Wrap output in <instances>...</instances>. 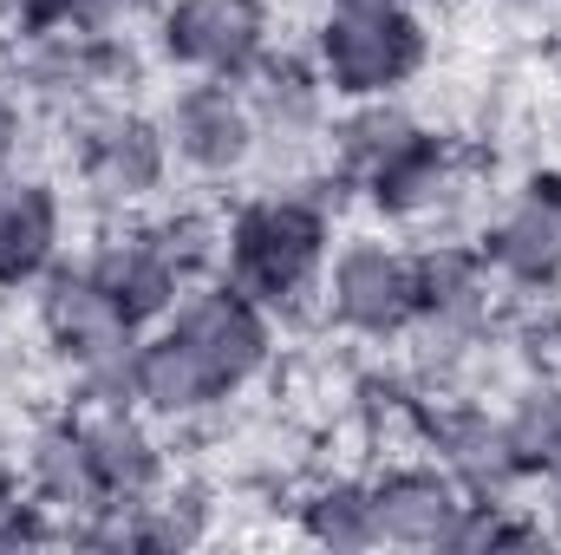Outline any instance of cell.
<instances>
[{
    "instance_id": "6da1fadb",
    "label": "cell",
    "mask_w": 561,
    "mask_h": 555,
    "mask_svg": "<svg viewBox=\"0 0 561 555\" xmlns=\"http://www.w3.org/2000/svg\"><path fill=\"white\" fill-rule=\"evenodd\" d=\"M333 256V209L327 196L280 183L249 196L229 223H222V269L242 294H255L268 314H300L307 294H320Z\"/></svg>"
},
{
    "instance_id": "7a4b0ae2",
    "label": "cell",
    "mask_w": 561,
    "mask_h": 555,
    "mask_svg": "<svg viewBox=\"0 0 561 555\" xmlns=\"http://www.w3.org/2000/svg\"><path fill=\"white\" fill-rule=\"evenodd\" d=\"M431 59V33L412 7H327L313 66L333 99H399Z\"/></svg>"
},
{
    "instance_id": "3957f363",
    "label": "cell",
    "mask_w": 561,
    "mask_h": 555,
    "mask_svg": "<svg viewBox=\"0 0 561 555\" xmlns=\"http://www.w3.org/2000/svg\"><path fill=\"white\" fill-rule=\"evenodd\" d=\"M138 53L125 46V33H72V26H46V33H20L13 39V86L20 99H33L53 118H79L112 105L118 86H131Z\"/></svg>"
},
{
    "instance_id": "277c9868",
    "label": "cell",
    "mask_w": 561,
    "mask_h": 555,
    "mask_svg": "<svg viewBox=\"0 0 561 555\" xmlns=\"http://www.w3.org/2000/svg\"><path fill=\"white\" fill-rule=\"evenodd\" d=\"M327 320L353 340H399L419 327V256L386 236H353L320 275Z\"/></svg>"
},
{
    "instance_id": "5b68a950",
    "label": "cell",
    "mask_w": 561,
    "mask_h": 555,
    "mask_svg": "<svg viewBox=\"0 0 561 555\" xmlns=\"http://www.w3.org/2000/svg\"><path fill=\"white\" fill-rule=\"evenodd\" d=\"M157 327H170V333L229 386V399H236L242 386H255V380L268 373V360H275V314H268L255 294H242L229 275L190 281V287L176 294V307H170Z\"/></svg>"
},
{
    "instance_id": "8992f818",
    "label": "cell",
    "mask_w": 561,
    "mask_h": 555,
    "mask_svg": "<svg viewBox=\"0 0 561 555\" xmlns=\"http://www.w3.org/2000/svg\"><path fill=\"white\" fill-rule=\"evenodd\" d=\"M170 138L150 112H125V105H99L72 118V170L79 190L99 209H144L150 196H163L170 183Z\"/></svg>"
},
{
    "instance_id": "52a82bcc",
    "label": "cell",
    "mask_w": 561,
    "mask_h": 555,
    "mask_svg": "<svg viewBox=\"0 0 561 555\" xmlns=\"http://www.w3.org/2000/svg\"><path fill=\"white\" fill-rule=\"evenodd\" d=\"M157 46L190 79H249L268 53V0H163Z\"/></svg>"
},
{
    "instance_id": "ba28073f",
    "label": "cell",
    "mask_w": 561,
    "mask_h": 555,
    "mask_svg": "<svg viewBox=\"0 0 561 555\" xmlns=\"http://www.w3.org/2000/svg\"><path fill=\"white\" fill-rule=\"evenodd\" d=\"M170 157L190 163L196 177H236L262 157V125L249 112V92L236 79H190L163 99L157 112Z\"/></svg>"
},
{
    "instance_id": "9c48e42d",
    "label": "cell",
    "mask_w": 561,
    "mask_h": 555,
    "mask_svg": "<svg viewBox=\"0 0 561 555\" xmlns=\"http://www.w3.org/2000/svg\"><path fill=\"white\" fill-rule=\"evenodd\" d=\"M496 269L477 242H431L419 249V327L444 360H463L496 327Z\"/></svg>"
},
{
    "instance_id": "30bf717a",
    "label": "cell",
    "mask_w": 561,
    "mask_h": 555,
    "mask_svg": "<svg viewBox=\"0 0 561 555\" xmlns=\"http://www.w3.org/2000/svg\"><path fill=\"white\" fill-rule=\"evenodd\" d=\"M483 262L503 287L542 294L561 281V177H529L483 229Z\"/></svg>"
},
{
    "instance_id": "8fae6325",
    "label": "cell",
    "mask_w": 561,
    "mask_h": 555,
    "mask_svg": "<svg viewBox=\"0 0 561 555\" xmlns=\"http://www.w3.org/2000/svg\"><path fill=\"white\" fill-rule=\"evenodd\" d=\"M463 510H470V490L444 464H399L373 477V523H379V543L392 550H450Z\"/></svg>"
},
{
    "instance_id": "7c38bea8",
    "label": "cell",
    "mask_w": 561,
    "mask_h": 555,
    "mask_svg": "<svg viewBox=\"0 0 561 555\" xmlns=\"http://www.w3.org/2000/svg\"><path fill=\"white\" fill-rule=\"evenodd\" d=\"M249 92V112L262 125V150H280V157H307L313 144L327 138V79L313 59H287V53H262V66L242 79Z\"/></svg>"
},
{
    "instance_id": "4fadbf2b",
    "label": "cell",
    "mask_w": 561,
    "mask_h": 555,
    "mask_svg": "<svg viewBox=\"0 0 561 555\" xmlns=\"http://www.w3.org/2000/svg\"><path fill=\"white\" fill-rule=\"evenodd\" d=\"M66 209L46 177L0 170V287H39L46 269H59Z\"/></svg>"
},
{
    "instance_id": "5bb4252c",
    "label": "cell",
    "mask_w": 561,
    "mask_h": 555,
    "mask_svg": "<svg viewBox=\"0 0 561 555\" xmlns=\"http://www.w3.org/2000/svg\"><path fill=\"white\" fill-rule=\"evenodd\" d=\"M26 497L39 510H53L59 523H79L105 503L99 471H92V438L85 418H46L26 438Z\"/></svg>"
},
{
    "instance_id": "9a60e30c",
    "label": "cell",
    "mask_w": 561,
    "mask_h": 555,
    "mask_svg": "<svg viewBox=\"0 0 561 555\" xmlns=\"http://www.w3.org/2000/svg\"><path fill=\"white\" fill-rule=\"evenodd\" d=\"M424 438L437 444V464L470 497L503 503L523 484V471L510 457V438H503V418H490L483 406H437V412H424Z\"/></svg>"
},
{
    "instance_id": "2e32d148",
    "label": "cell",
    "mask_w": 561,
    "mask_h": 555,
    "mask_svg": "<svg viewBox=\"0 0 561 555\" xmlns=\"http://www.w3.org/2000/svg\"><path fill=\"white\" fill-rule=\"evenodd\" d=\"M85 269L99 275V287H105L138 327H157V320L176 307V294L190 287V281L170 269V256L157 249L150 229H112V236H99V249L85 256Z\"/></svg>"
},
{
    "instance_id": "e0dca14e",
    "label": "cell",
    "mask_w": 561,
    "mask_h": 555,
    "mask_svg": "<svg viewBox=\"0 0 561 555\" xmlns=\"http://www.w3.org/2000/svg\"><path fill=\"white\" fill-rule=\"evenodd\" d=\"M222 399H229V386L170 327L138 340V412L163 418V424H190V418H209Z\"/></svg>"
},
{
    "instance_id": "ac0fdd59",
    "label": "cell",
    "mask_w": 561,
    "mask_h": 555,
    "mask_svg": "<svg viewBox=\"0 0 561 555\" xmlns=\"http://www.w3.org/2000/svg\"><path fill=\"white\" fill-rule=\"evenodd\" d=\"M85 438H92V471H99L105 503H144L170 477L163 444L138 418V406H92L85 412Z\"/></svg>"
},
{
    "instance_id": "d6986e66",
    "label": "cell",
    "mask_w": 561,
    "mask_h": 555,
    "mask_svg": "<svg viewBox=\"0 0 561 555\" xmlns=\"http://www.w3.org/2000/svg\"><path fill=\"white\" fill-rule=\"evenodd\" d=\"M424 138V125L399 105V99H353L346 118L327 132V157H333V183L366 190L386 163H399L412 144Z\"/></svg>"
},
{
    "instance_id": "ffe728a7",
    "label": "cell",
    "mask_w": 561,
    "mask_h": 555,
    "mask_svg": "<svg viewBox=\"0 0 561 555\" xmlns=\"http://www.w3.org/2000/svg\"><path fill=\"white\" fill-rule=\"evenodd\" d=\"M457 190H463V157L437 138V132H424L399 163H386V170L366 183V203L386 209L392 223H424V216H437L444 203H457Z\"/></svg>"
},
{
    "instance_id": "44dd1931",
    "label": "cell",
    "mask_w": 561,
    "mask_h": 555,
    "mask_svg": "<svg viewBox=\"0 0 561 555\" xmlns=\"http://www.w3.org/2000/svg\"><path fill=\"white\" fill-rule=\"evenodd\" d=\"M300 536L313 550H373L379 543V523H373V484L359 477H333V484H313L300 497Z\"/></svg>"
},
{
    "instance_id": "7402d4cb",
    "label": "cell",
    "mask_w": 561,
    "mask_h": 555,
    "mask_svg": "<svg viewBox=\"0 0 561 555\" xmlns=\"http://www.w3.org/2000/svg\"><path fill=\"white\" fill-rule=\"evenodd\" d=\"M503 438L523 477H561V386L536 380L516 393V406L503 412Z\"/></svg>"
},
{
    "instance_id": "603a6c76",
    "label": "cell",
    "mask_w": 561,
    "mask_h": 555,
    "mask_svg": "<svg viewBox=\"0 0 561 555\" xmlns=\"http://www.w3.org/2000/svg\"><path fill=\"white\" fill-rule=\"evenodd\" d=\"M131 517H138V550H190V543L209 536L216 503H209V490L196 477H183V484L163 477L144 503H131Z\"/></svg>"
},
{
    "instance_id": "cb8c5ba5",
    "label": "cell",
    "mask_w": 561,
    "mask_h": 555,
    "mask_svg": "<svg viewBox=\"0 0 561 555\" xmlns=\"http://www.w3.org/2000/svg\"><path fill=\"white\" fill-rule=\"evenodd\" d=\"M144 229L157 236V249L170 256V269L183 281H203L222 269V223L209 209H170V216H157Z\"/></svg>"
},
{
    "instance_id": "d4e9b609",
    "label": "cell",
    "mask_w": 561,
    "mask_h": 555,
    "mask_svg": "<svg viewBox=\"0 0 561 555\" xmlns=\"http://www.w3.org/2000/svg\"><path fill=\"white\" fill-rule=\"evenodd\" d=\"M150 0H33V13L20 20V33H46V26H72V33H125Z\"/></svg>"
},
{
    "instance_id": "484cf974",
    "label": "cell",
    "mask_w": 561,
    "mask_h": 555,
    "mask_svg": "<svg viewBox=\"0 0 561 555\" xmlns=\"http://www.w3.org/2000/svg\"><path fill=\"white\" fill-rule=\"evenodd\" d=\"M46 536H59L53 510H39V503L20 490V477L0 464V550H20V543H46Z\"/></svg>"
},
{
    "instance_id": "4316f807",
    "label": "cell",
    "mask_w": 561,
    "mask_h": 555,
    "mask_svg": "<svg viewBox=\"0 0 561 555\" xmlns=\"http://www.w3.org/2000/svg\"><path fill=\"white\" fill-rule=\"evenodd\" d=\"M20 138H26V105L13 99V79H0V170L20 157Z\"/></svg>"
},
{
    "instance_id": "83f0119b",
    "label": "cell",
    "mask_w": 561,
    "mask_h": 555,
    "mask_svg": "<svg viewBox=\"0 0 561 555\" xmlns=\"http://www.w3.org/2000/svg\"><path fill=\"white\" fill-rule=\"evenodd\" d=\"M33 13V0H0V26H20Z\"/></svg>"
},
{
    "instance_id": "f1b7e54d",
    "label": "cell",
    "mask_w": 561,
    "mask_h": 555,
    "mask_svg": "<svg viewBox=\"0 0 561 555\" xmlns=\"http://www.w3.org/2000/svg\"><path fill=\"white\" fill-rule=\"evenodd\" d=\"M327 7H419V0H327Z\"/></svg>"
}]
</instances>
